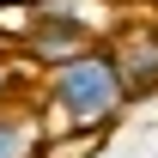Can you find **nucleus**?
Wrapping results in <instances>:
<instances>
[{"instance_id": "obj_6", "label": "nucleus", "mask_w": 158, "mask_h": 158, "mask_svg": "<svg viewBox=\"0 0 158 158\" xmlns=\"http://www.w3.org/2000/svg\"><path fill=\"white\" fill-rule=\"evenodd\" d=\"M152 31H158V19H152Z\"/></svg>"}, {"instance_id": "obj_5", "label": "nucleus", "mask_w": 158, "mask_h": 158, "mask_svg": "<svg viewBox=\"0 0 158 158\" xmlns=\"http://www.w3.org/2000/svg\"><path fill=\"white\" fill-rule=\"evenodd\" d=\"M0 6H37V0H0Z\"/></svg>"}, {"instance_id": "obj_4", "label": "nucleus", "mask_w": 158, "mask_h": 158, "mask_svg": "<svg viewBox=\"0 0 158 158\" xmlns=\"http://www.w3.org/2000/svg\"><path fill=\"white\" fill-rule=\"evenodd\" d=\"M24 85H31V67H24L12 49H0V110H6V103H19Z\"/></svg>"}, {"instance_id": "obj_1", "label": "nucleus", "mask_w": 158, "mask_h": 158, "mask_svg": "<svg viewBox=\"0 0 158 158\" xmlns=\"http://www.w3.org/2000/svg\"><path fill=\"white\" fill-rule=\"evenodd\" d=\"M37 103L49 110V128L43 134H67V140H103L128 116V85H122L116 61L103 43L67 55L61 67L37 79Z\"/></svg>"}, {"instance_id": "obj_2", "label": "nucleus", "mask_w": 158, "mask_h": 158, "mask_svg": "<svg viewBox=\"0 0 158 158\" xmlns=\"http://www.w3.org/2000/svg\"><path fill=\"white\" fill-rule=\"evenodd\" d=\"M110 61H116L122 85H128V103L140 98H158V31L152 24H110V37H103Z\"/></svg>"}, {"instance_id": "obj_3", "label": "nucleus", "mask_w": 158, "mask_h": 158, "mask_svg": "<svg viewBox=\"0 0 158 158\" xmlns=\"http://www.w3.org/2000/svg\"><path fill=\"white\" fill-rule=\"evenodd\" d=\"M43 122H37V110L31 103H6L0 110V158H37L43 152Z\"/></svg>"}]
</instances>
